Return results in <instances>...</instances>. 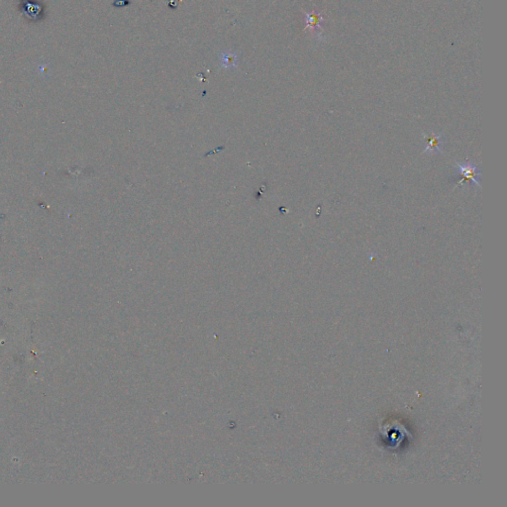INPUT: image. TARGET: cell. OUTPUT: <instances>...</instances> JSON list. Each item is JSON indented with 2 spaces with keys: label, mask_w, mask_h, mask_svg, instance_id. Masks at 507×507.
I'll use <instances>...</instances> for the list:
<instances>
[{
  "label": "cell",
  "mask_w": 507,
  "mask_h": 507,
  "mask_svg": "<svg viewBox=\"0 0 507 507\" xmlns=\"http://www.w3.org/2000/svg\"><path fill=\"white\" fill-rule=\"evenodd\" d=\"M456 171L457 174L460 178V180L458 182V185L463 184L464 181L471 180L475 185H477L478 188H480V177H481V172L477 168V166L471 162H467L464 164H456Z\"/></svg>",
  "instance_id": "1"
},
{
  "label": "cell",
  "mask_w": 507,
  "mask_h": 507,
  "mask_svg": "<svg viewBox=\"0 0 507 507\" xmlns=\"http://www.w3.org/2000/svg\"><path fill=\"white\" fill-rule=\"evenodd\" d=\"M444 144L443 136L432 133L431 136L427 137V144L425 153L429 154H437L442 151V146Z\"/></svg>",
  "instance_id": "2"
},
{
  "label": "cell",
  "mask_w": 507,
  "mask_h": 507,
  "mask_svg": "<svg viewBox=\"0 0 507 507\" xmlns=\"http://www.w3.org/2000/svg\"><path fill=\"white\" fill-rule=\"evenodd\" d=\"M219 61L221 66L225 69H234L237 68L239 64L238 55L234 52L227 51L221 53L219 57Z\"/></svg>",
  "instance_id": "3"
},
{
  "label": "cell",
  "mask_w": 507,
  "mask_h": 507,
  "mask_svg": "<svg viewBox=\"0 0 507 507\" xmlns=\"http://www.w3.org/2000/svg\"><path fill=\"white\" fill-rule=\"evenodd\" d=\"M320 21H321L320 14H316L315 12L307 14L306 15V27L315 28L320 24Z\"/></svg>",
  "instance_id": "4"
},
{
  "label": "cell",
  "mask_w": 507,
  "mask_h": 507,
  "mask_svg": "<svg viewBox=\"0 0 507 507\" xmlns=\"http://www.w3.org/2000/svg\"><path fill=\"white\" fill-rule=\"evenodd\" d=\"M129 4H130V1L129 0H116L113 3V6H116V7H125V6H128Z\"/></svg>",
  "instance_id": "5"
}]
</instances>
